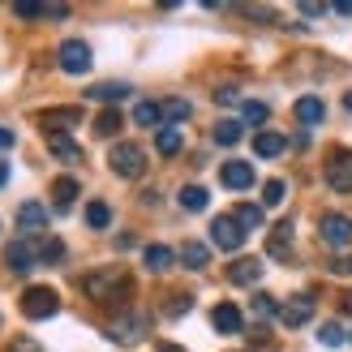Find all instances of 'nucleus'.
Listing matches in <instances>:
<instances>
[{"label":"nucleus","mask_w":352,"mask_h":352,"mask_svg":"<svg viewBox=\"0 0 352 352\" xmlns=\"http://www.w3.org/2000/svg\"><path fill=\"white\" fill-rule=\"evenodd\" d=\"M327 185L336 193H352V151H336L327 164Z\"/></svg>","instance_id":"7"},{"label":"nucleus","mask_w":352,"mask_h":352,"mask_svg":"<svg viewBox=\"0 0 352 352\" xmlns=\"http://www.w3.org/2000/svg\"><path fill=\"white\" fill-rule=\"evenodd\" d=\"M322 116H327V103L318 95H301V99H296V120H301V125H318Z\"/></svg>","instance_id":"16"},{"label":"nucleus","mask_w":352,"mask_h":352,"mask_svg":"<svg viewBox=\"0 0 352 352\" xmlns=\"http://www.w3.org/2000/svg\"><path fill=\"white\" fill-rule=\"evenodd\" d=\"M189 296H172V305H168V314H172V318H181V314H189Z\"/></svg>","instance_id":"37"},{"label":"nucleus","mask_w":352,"mask_h":352,"mask_svg":"<svg viewBox=\"0 0 352 352\" xmlns=\"http://www.w3.org/2000/svg\"><path fill=\"white\" fill-rule=\"evenodd\" d=\"M219 181H223L228 189H250V185H254V168L241 164V160H228V164L219 168Z\"/></svg>","instance_id":"14"},{"label":"nucleus","mask_w":352,"mask_h":352,"mask_svg":"<svg viewBox=\"0 0 352 352\" xmlns=\"http://www.w3.org/2000/svg\"><path fill=\"white\" fill-rule=\"evenodd\" d=\"M13 142H17V133H13V129H5V125H0V151H9Z\"/></svg>","instance_id":"40"},{"label":"nucleus","mask_w":352,"mask_h":352,"mask_svg":"<svg viewBox=\"0 0 352 352\" xmlns=\"http://www.w3.org/2000/svg\"><path fill=\"white\" fill-rule=\"evenodd\" d=\"M318 340H322L327 348H340V344H344L348 336H344V327H340V322H322V331H318Z\"/></svg>","instance_id":"32"},{"label":"nucleus","mask_w":352,"mask_h":352,"mask_svg":"<svg viewBox=\"0 0 352 352\" xmlns=\"http://www.w3.org/2000/svg\"><path fill=\"white\" fill-rule=\"evenodd\" d=\"M9 352H43V348L34 344V340H26V336H22V340H13V348H9Z\"/></svg>","instance_id":"39"},{"label":"nucleus","mask_w":352,"mask_h":352,"mask_svg":"<svg viewBox=\"0 0 352 352\" xmlns=\"http://www.w3.org/2000/svg\"><path fill=\"white\" fill-rule=\"evenodd\" d=\"M60 254H65V245H60V241H43V245H39V258H47V262H56Z\"/></svg>","instance_id":"36"},{"label":"nucleus","mask_w":352,"mask_h":352,"mask_svg":"<svg viewBox=\"0 0 352 352\" xmlns=\"http://www.w3.org/2000/svg\"><path fill=\"white\" fill-rule=\"evenodd\" d=\"M5 181H9V168H5V164H0V185H5Z\"/></svg>","instance_id":"44"},{"label":"nucleus","mask_w":352,"mask_h":352,"mask_svg":"<svg viewBox=\"0 0 352 352\" xmlns=\"http://www.w3.org/2000/svg\"><path fill=\"white\" fill-rule=\"evenodd\" d=\"M82 292L91 301H116V292H129V275L120 267H108V271H95L82 279Z\"/></svg>","instance_id":"1"},{"label":"nucleus","mask_w":352,"mask_h":352,"mask_svg":"<svg viewBox=\"0 0 352 352\" xmlns=\"http://www.w3.org/2000/svg\"><path fill=\"white\" fill-rule=\"evenodd\" d=\"M78 193H82V185L74 181V176H60V181L52 185V198H56V206H60V210H65V206H74Z\"/></svg>","instance_id":"21"},{"label":"nucleus","mask_w":352,"mask_h":352,"mask_svg":"<svg viewBox=\"0 0 352 352\" xmlns=\"http://www.w3.org/2000/svg\"><path fill=\"white\" fill-rule=\"evenodd\" d=\"M86 223H91V228H108L112 223L108 202H91V206H86Z\"/></svg>","instance_id":"30"},{"label":"nucleus","mask_w":352,"mask_h":352,"mask_svg":"<svg viewBox=\"0 0 352 352\" xmlns=\"http://www.w3.org/2000/svg\"><path fill=\"white\" fill-rule=\"evenodd\" d=\"M47 151L56 155L60 164H82V146L69 133H47Z\"/></svg>","instance_id":"15"},{"label":"nucleus","mask_w":352,"mask_h":352,"mask_svg":"<svg viewBox=\"0 0 352 352\" xmlns=\"http://www.w3.org/2000/svg\"><path fill=\"white\" fill-rule=\"evenodd\" d=\"M39 120H43L47 133H65V129L82 125V108H52V112H43Z\"/></svg>","instance_id":"11"},{"label":"nucleus","mask_w":352,"mask_h":352,"mask_svg":"<svg viewBox=\"0 0 352 352\" xmlns=\"http://www.w3.org/2000/svg\"><path fill=\"white\" fill-rule=\"evenodd\" d=\"M146 331H151V322L142 318V314H129V318H116L108 327V340H116V344H138Z\"/></svg>","instance_id":"8"},{"label":"nucleus","mask_w":352,"mask_h":352,"mask_svg":"<svg viewBox=\"0 0 352 352\" xmlns=\"http://www.w3.org/2000/svg\"><path fill=\"white\" fill-rule=\"evenodd\" d=\"M160 120H164V108H160V103H138V108H133V125L155 129Z\"/></svg>","instance_id":"23"},{"label":"nucleus","mask_w":352,"mask_h":352,"mask_svg":"<svg viewBox=\"0 0 352 352\" xmlns=\"http://www.w3.org/2000/svg\"><path fill=\"white\" fill-rule=\"evenodd\" d=\"M210 322H215V331H223V336H236L245 318H241V309H236V305H215Z\"/></svg>","instance_id":"17"},{"label":"nucleus","mask_w":352,"mask_h":352,"mask_svg":"<svg viewBox=\"0 0 352 352\" xmlns=\"http://www.w3.org/2000/svg\"><path fill=\"white\" fill-rule=\"evenodd\" d=\"M284 138H279V133H271V129H262L258 138H254V151L262 155V160H275V155H284Z\"/></svg>","instance_id":"20"},{"label":"nucleus","mask_w":352,"mask_h":352,"mask_svg":"<svg viewBox=\"0 0 352 352\" xmlns=\"http://www.w3.org/2000/svg\"><path fill=\"white\" fill-rule=\"evenodd\" d=\"M348 301H352V296H348Z\"/></svg>","instance_id":"46"},{"label":"nucleus","mask_w":352,"mask_h":352,"mask_svg":"<svg viewBox=\"0 0 352 352\" xmlns=\"http://www.w3.org/2000/svg\"><path fill=\"white\" fill-rule=\"evenodd\" d=\"M86 95L99 99V103H116V99H125V95H129V86H125V82H99V86H91Z\"/></svg>","instance_id":"22"},{"label":"nucleus","mask_w":352,"mask_h":352,"mask_svg":"<svg viewBox=\"0 0 352 352\" xmlns=\"http://www.w3.org/2000/svg\"><path fill=\"white\" fill-rule=\"evenodd\" d=\"M331 271H336V275H352V254L336 258V262H331Z\"/></svg>","instance_id":"38"},{"label":"nucleus","mask_w":352,"mask_h":352,"mask_svg":"<svg viewBox=\"0 0 352 352\" xmlns=\"http://www.w3.org/2000/svg\"><path fill=\"white\" fill-rule=\"evenodd\" d=\"M314 318V296H292V301L288 305H279V322H284V327H305Z\"/></svg>","instance_id":"9"},{"label":"nucleus","mask_w":352,"mask_h":352,"mask_svg":"<svg viewBox=\"0 0 352 352\" xmlns=\"http://www.w3.org/2000/svg\"><path fill=\"white\" fill-rule=\"evenodd\" d=\"M181 142H185L181 129H160V133H155V146H160V155H168V160L181 151Z\"/></svg>","instance_id":"25"},{"label":"nucleus","mask_w":352,"mask_h":352,"mask_svg":"<svg viewBox=\"0 0 352 352\" xmlns=\"http://www.w3.org/2000/svg\"><path fill=\"white\" fill-rule=\"evenodd\" d=\"M172 250L168 245H146L142 250V262H146V271H155V275H164V271H172Z\"/></svg>","instance_id":"18"},{"label":"nucleus","mask_w":352,"mask_h":352,"mask_svg":"<svg viewBox=\"0 0 352 352\" xmlns=\"http://www.w3.org/2000/svg\"><path fill=\"white\" fill-rule=\"evenodd\" d=\"M189 99H168L164 103V120H189Z\"/></svg>","instance_id":"33"},{"label":"nucleus","mask_w":352,"mask_h":352,"mask_svg":"<svg viewBox=\"0 0 352 352\" xmlns=\"http://www.w3.org/2000/svg\"><path fill=\"white\" fill-rule=\"evenodd\" d=\"M17 228H22V232H43L47 228V206L43 202H22L17 206Z\"/></svg>","instance_id":"12"},{"label":"nucleus","mask_w":352,"mask_h":352,"mask_svg":"<svg viewBox=\"0 0 352 352\" xmlns=\"http://www.w3.org/2000/svg\"><path fill=\"white\" fill-rule=\"evenodd\" d=\"M56 60H60V69H65V74H91V43H82V39H65L60 43V52H56Z\"/></svg>","instance_id":"4"},{"label":"nucleus","mask_w":352,"mask_h":352,"mask_svg":"<svg viewBox=\"0 0 352 352\" xmlns=\"http://www.w3.org/2000/svg\"><path fill=\"white\" fill-rule=\"evenodd\" d=\"M250 309H254V318H275V314H279V301H275V296H267V292H258Z\"/></svg>","instance_id":"31"},{"label":"nucleus","mask_w":352,"mask_h":352,"mask_svg":"<svg viewBox=\"0 0 352 352\" xmlns=\"http://www.w3.org/2000/svg\"><path fill=\"white\" fill-rule=\"evenodd\" d=\"M318 232H322V241L331 245V250H348L352 245V219L348 215H322Z\"/></svg>","instance_id":"6"},{"label":"nucleus","mask_w":352,"mask_h":352,"mask_svg":"<svg viewBox=\"0 0 352 352\" xmlns=\"http://www.w3.org/2000/svg\"><path fill=\"white\" fill-rule=\"evenodd\" d=\"M160 352H185V348H176V344H160Z\"/></svg>","instance_id":"43"},{"label":"nucleus","mask_w":352,"mask_h":352,"mask_svg":"<svg viewBox=\"0 0 352 352\" xmlns=\"http://www.w3.org/2000/svg\"><path fill=\"white\" fill-rule=\"evenodd\" d=\"M267 116H271V108H267V103H258V99H250V103H245V120H250V125H262Z\"/></svg>","instance_id":"35"},{"label":"nucleus","mask_w":352,"mask_h":352,"mask_svg":"<svg viewBox=\"0 0 352 352\" xmlns=\"http://www.w3.org/2000/svg\"><path fill=\"white\" fill-rule=\"evenodd\" d=\"M236 99H241V95H236V91H232V86H223V91H219V95H215V103H236Z\"/></svg>","instance_id":"41"},{"label":"nucleus","mask_w":352,"mask_h":352,"mask_svg":"<svg viewBox=\"0 0 352 352\" xmlns=\"http://www.w3.org/2000/svg\"><path fill=\"white\" fill-rule=\"evenodd\" d=\"M34 258H39V250H34V245H26V241H13V245H5V267L9 271H30L34 267Z\"/></svg>","instance_id":"10"},{"label":"nucleus","mask_w":352,"mask_h":352,"mask_svg":"<svg viewBox=\"0 0 352 352\" xmlns=\"http://www.w3.org/2000/svg\"><path fill=\"white\" fill-rule=\"evenodd\" d=\"M116 129H120V112H116V108H108V112L95 116V133H99V138H112Z\"/></svg>","instance_id":"28"},{"label":"nucleus","mask_w":352,"mask_h":352,"mask_svg":"<svg viewBox=\"0 0 352 352\" xmlns=\"http://www.w3.org/2000/svg\"><path fill=\"white\" fill-rule=\"evenodd\" d=\"M288 241H292V223H279L275 232H271V245H267L271 258H288V254H292V250H288Z\"/></svg>","instance_id":"24"},{"label":"nucleus","mask_w":352,"mask_h":352,"mask_svg":"<svg viewBox=\"0 0 352 352\" xmlns=\"http://www.w3.org/2000/svg\"><path fill=\"white\" fill-rule=\"evenodd\" d=\"M344 108H348V112H352V91H348V95H344Z\"/></svg>","instance_id":"45"},{"label":"nucleus","mask_w":352,"mask_h":352,"mask_svg":"<svg viewBox=\"0 0 352 352\" xmlns=\"http://www.w3.org/2000/svg\"><path fill=\"white\" fill-rule=\"evenodd\" d=\"M181 262H185L189 271H202L206 262H210V250H206L202 241H185V245H181Z\"/></svg>","instance_id":"19"},{"label":"nucleus","mask_w":352,"mask_h":352,"mask_svg":"<svg viewBox=\"0 0 352 352\" xmlns=\"http://www.w3.org/2000/svg\"><path fill=\"white\" fill-rule=\"evenodd\" d=\"M336 13H344V17H352V0H340V5H336Z\"/></svg>","instance_id":"42"},{"label":"nucleus","mask_w":352,"mask_h":352,"mask_svg":"<svg viewBox=\"0 0 352 352\" xmlns=\"http://www.w3.org/2000/svg\"><path fill=\"white\" fill-rule=\"evenodd\" d=\"M232 219L245 228V232H258V228H262V206H236Z\"/></svg>","instance_id":"27"},{"label":"nucleus","mask_w":352,"mask_h":352,"mask_svg":"<svg viewBox=\"0 0 352 352\" xmlns=\"http://www.w3.org/2000/svg\"><path fill=\"white\" fill-rule=\"evenodd\" d=\"M348 340H352V336H348Z\"/></svg>","instance_id":"47"},{"label":"nucleus","mask_w":352,"mask_h":352,"mask_svg":"<svg viewBox=\"0 0 352 352\" xmlns=\"http://www.w3.org/2000/svg\"><path fill=\"white\" fill-rule=\"evenodd\" d=\"M56 309H60V296L52 292V288H43V284H34V288H26V292H22V314H26L30 322L56 318Z\"/></svg>","instance_id":"2"},{"label":"nucleus","mask_w":352,"mask_h":352,"mask_svg":"<svg viewBox=\"0 0 352 352\" xmlns=\"http://www.w3.org/2000/svg\"><path fill=\"white\" fill-rule=\"evenodd\" d=\"M228 279H232L236 288H254L258 279H262V262H258V258H241V262H232V267H228Z\"/></svg>","instance_id":"13"},{"label":"nucleus","mask_w":352,"mask_h":352,"mask_svg":"<svg viewBox=\"0 0 352 352\" xmlns=\"http://www.w3.org/2000/svg\"><path fill=\"white\" fill-rule=\"evenodd\" d=\"M210 245H215V250H223V254H236L241 245H245V228H241L232 215H219L215 223H210Z\"/></svg>","instance_id":"5"},{"label":"nucleus","mask_w":352,"mask_h":352,"mask_svg":"<svg viewBox=\"0 0 352 352\" xmlns=\"http://www.w3.org/2000/svg\"><path fill=\"white\" fill-rule=\"evenodd\" d=\"M215 142L219 146H236L241 142V120H219V125H215Z\"/></svg>","instance_id":"26"},{"label":"nucleus","mask_w":352,"mask_h":352,"mask_svg":"<svg viewBox=\"0 0 352 352\" xmlns=\"http://www.w3.org/2000/svg\"><path fill=\"white\" fill-rule=\"evenodd\" d=\"M108 164H112L116 176H125V181H138V176L146 172V155H142V146H133V142H116L112 155H108Z\"/></svg>","instance_id":"3"},{"label":"nucleus","mask_w":352,"mask_h":352,"mask_svg":"<svg viewBox=\"0 0 352 352\" xmlns=\"http://www.w3.org/2000/svg\"><path fill=\"white\" fill-rule=\"evenodd\" d=\"M181 206L185 210H206V189L202 185H185L181 189Z\"/></svg>","instance_id":"29"},{"label":"nucleus","mask_w":352,"mask_h":352,"mask_svg":"<svg viewBox=\"0 0 352 352\" xmlns=\"http://www.w3.org/2000/svg\"><path fill=\"white\" fill-rule=\"evenodd\" d=\"M284 202V181H267L262 185V206H279Z\"/></svg>","instance_id":"34"}]
</instances>
